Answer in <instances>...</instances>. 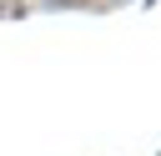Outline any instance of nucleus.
Here are the masks:
<instances>
[{
    "mask_svg": "<svg viewBox=\"0 0 161 156\" xmlns=\"http://www.w3.org/2000/svg\"><path fill=\"white\" fill-rule=\"evenodd\" d=\"M55 5H86V0H55Z\"/></svg>",
    "mask_w": 161,
    "mask_h": 156,
    "instance_id": "1",
    "label": "nucleus"
}]
</instances>
